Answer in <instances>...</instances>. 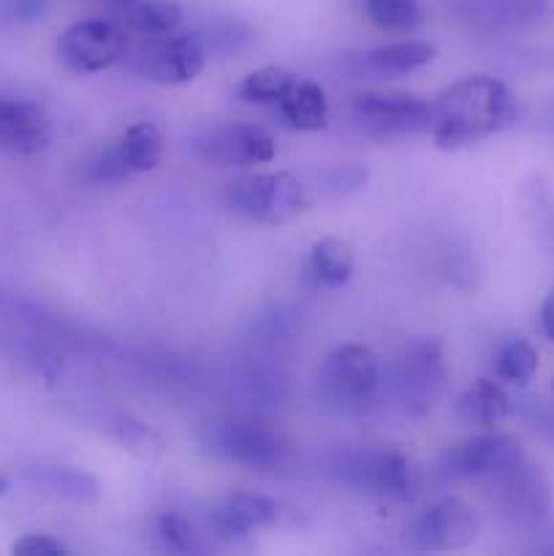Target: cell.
I'll use <instances>...</instances> for the list:
<instances>
[{"label":"cell","instance_id":"obj_1","mask_svg":"<svg viewBox=\"0 0 554 556\" xmlns=\"http://www.w3.org/2000/svg\"><path fill=\"white\" fill-rule=\"evenodd\" d=\"M519 101L505 81L494 76H467L432 103L429 134L440 150H462L511 128Z\"/></svg>","mask_w":554,"mask_h":556},{"label":"cell","instance_id":"obj_2","mask_svg":"<svg viewBox=\"0 0 554 556\" xmlns=\"http://www.w3.org/2000/svg\"><path fill=\"white\" fill-rule=\"evenodd\" d=\"M196 440L215 459L264 472L280 465L286 454L280 432L272 424L248 416H217L196 427Z\"/></svg>","mask_w":554,"mask_h":556},{"label":"cell","instance_id":"obj_3","mask_svg":"<svg viewBox=\"0 0 554 556\" xmlns=\"http://www.w3.org/2000/svg\"><path fill=\"white\" fill-rule=\"evenodd\" d=\"M226 210L259 226H282L307 210L302 182L288 172L242 174L226 185Z\"/></svg>","mask_w":554,"mask_h":556},{"label":"cell","instance_id":"obj_4","mask_svg":"<svg viewBox=\"0 0 554 556\" xmlns=\"http://www.w3.org/2000/svg\"><path fill=\"white\" fill-rule=\"evenodd\" d=\"M449 389L443 345L432 337L407 342L396 362L394 394L407 418H424L435 410Z\"/></svg>","mask_w":554,"mask_h":556},{"label":"cell","instance_id":"obj_5","mask_svg":"<svg viewBox=\"0 0 554 556\" xmlns=\"http://www.w3.org/2000/svg\"><path fill=\"white\" fill-rule=\"evenodd\" d=\"M318 389L329 405L342 407V410H362L380 389L378 356L358 342L335 348L320 362Z\"/></svg>","mask_w":554,"mask_h":556},{"label":"cell","instance_id":"obj_6","mask_svg":"<svg viewBox=\"0 0 554 556\" xmlns=\"http://www.w3.org/2000/svg\"><path fill=\"white\" fill-rule=\"evenodd\" d=\"M489 489V500L500 516L519 527L541 525L552 510V486L546 476L536 465L527 462V456L494 476L483 478Z\"/></svg>","mask_w":554,"mask_h":556},{"label":"cell","instance_id":"obj_7","mask_svg":"<svg viewBox=\"0 0 554 556\" xmlns=\"http://www.w3.org/2000/svg\"><path fill=\"white\" fill-rule=\"evenodd\" d=\"M353 117L375 139H400L429 130L432 103L402 90L358 92L353 98Z\"/></svg>","mask_w":554,"mask_h":556},{"label":"cell","instance_id":"obj_8","mask_svg":"<svg viewBox=\"0 0 554 556\" xmlns=\"http://www.w3.org/2000/svg\"><path fill=\"white\" fill-rule=\"evenodd\" d=\"M128 36L112 20H79L58 38V58L76 74H98L125 58Z\"/></svg>","mask_w":554,"mask_h":556},{"label":"cell","instance_id":"obj_9","mask_svg":"<svg viewBox=\"0 0 554 556\" xmlns=\"http://www.w3.org/2000/svg\"><path fill=\"white\" fill-rule=\"evenodd\" d=\"M193 150L215 166L248 168L269 163L277 144L269 130L255 123H221L201 130L193 141Z\"/></svg>","mask_w":554,"mask_h":556},{"label":"cell","instance_id":"obj_10","mask_svg":"<svg viewBox=\"0 0 554 556\" xmlns=\"http://www.w3.org/2000/svg\"><path fill=\"white\" fill-rule=\"evenodd\" d=\"M163 157V134L155 123L130 125L114 147H109L96 163L87 168V179L96 185H117L136 174L155 172Z\"/></svg>","mask_w":554,"mask_h":556},{"label":"cell","instance_id":"obj_11","mask_svg":"<svg viewBox=\"0 0 554 556\" xmlns=\"http://www.w3.org/2000/svg\"><path fill=\"white\" fill-rule=\"evenodd\" d=\"M481 535V519L467 503L445 497L429 505L411 525L407 541L416 552H459L473 546Z\"/></svg>","mask_w":554,"mask_h":556},{"label":"cell","instance_id":"obj_12","mask_svg":"<svg viewBox=\"0 0 554 556\" xmlns=\"http://www.w3.org/2000/svg\"><path fill=\"white\" fill-rule=\"evenodd\" d=\"M206 41L199 33L147 38V47L136 54V71L155 85H188L204 71Z\"/></svg>","mask_w":554,"mask_h":556},{"label":"cell","instance_id":"obj_13","mask_svg":"<svg viewBox=\"0 0 554 556\" xmlns=\"http://www.w3.org/2000/svg\"><path fill=\"white\" fill-rule=\"evenodd\" d=\"M456 20L483 36H514L543 25L552 16V0H451Z\"/></svg>","mask_w":554,"mask_h":556},{"label":"cell","instance_id":"obj_14","mask_svg":"<svg viewBox=\"0 0 554 556\" xmlns=\"http://www.w3.org/2000/svg\"><path fill=\"white\" fill-rule=\"evenodd\" d=\"M521 459H525V451L514 434L483 429L481 434H473V438L449 448V454L443 456V467L451 478L483 481V478L494 476V472L505 470Z\"/></svg>","mask_w":554,"mask_h":556},{"label":"cell","instance_id":"obj_15","mask_svg":"<svg viewBox=\"0 0 554 556\" xmlns=\"http://www.w3.org/2000/svg\"><path fill=\"white\" fill-rule=\"evenodd\" d=\"M342 478L358 492L380 500H405L411 492V462L396 451L358 454L342 465Z\"/></svg>","mask_w":554,"mask_h":556},{"label":"cell","instance_id":"obj_16","mask_svg":"<svg viewBox=\"0 0 554 556\" xmlns=\"http://www.w3.org/2000/svg\"><path fill=\"white\" fill-rule=\"evenodd\" d=\"M280 508L269 497L253 492H231L210 510V530L217 541L237 543L253 532L277 525Z\"/></svg>","mask_w":554,"mask_h":556},{"label":"cell","instance_id":"obj_17","mask_svg":"<svg viewBox=\"0 0 554 556\" xmlns=\"http://www.w3.org/2000/svg\"><path fill=\"white\" fill-rule=\"evenodd\" d=\"M52 141V123L38 103L0 96V152L38 155Z\"/></svg>","mask_w":554,"mask_h":556},{"label":"cell","instance_id":"obj_18","mask_svg":"<svg viewBox=\"0 0 554 556\" xmlns=\"http://www.w3.org/2000/svg\"><path fill=\"white\" fill-rule=\"evenodd\" d=\"M25 483L36 492L49 497L65 500V503H96L101 497V483L96 476L68 465H33L22 472Z\"/></svg>","mask_w":554,"mask_h":556},{"label":"cell","instance_id":"obj_19","mask_svg":"<svg viewBox=\"0 0 554 556\" xmlns=\"http://www.w3.org/2000/svg\"><path fill=\"white\" fill-rule=\"evenodd\" d=\"M277 106H280L282 119L293 130L313 134V130H324L329 125V98H326L324 87L313 79L293 81L288 96Z\"/></svg>","mask_w":554,"mask_h":556},{"label":"cell","instance_id":"obj_20","mask_svg":"<svg viewBox=\"0 0 554 556\" xmlns=\"http://www.w3.org/2000/svg\"><path fill=\"white\" fill-rule=\"evenodd\" d=\"M511 410V400L494 380L478 378L465 394L456 400V416L465 427L494 429Z\"/></svg>","mask_w":554,"mask_h":556},{"label":"cell","instance_id":"obj_21","mask_svg":"<svg viewBox=\"0 0 554 556\" xmlns=\"http://www.w3.org/2000/svg\"><path fill=\"white\" fill-rule=\"evenodd\" d=\"M438 58V49L427 41H394L364 54V65L380 76H402L424 68Z\"/></svg>","mask_w":554,"mask_h":556},{"label":"cell","instance_id":"obj_22","mask_svg":"<svg viewBox=\"0 0 554 556\" xmlns=\"http://www.w3.org/2000/svg\"><path fill=\"white\" fill-rule=\"evenodd\" d=\"M353 269H356V258H353L351 244L342 239H318L310 250V271L324 288H342L353 277Z\"/></svg>","mask_w":554,"mask_h":556},{"label":"cell","instance_id":"obj_23","mask_svg":"<svg viewBox=\"0 0 554 556\" xmlns=\"http://www.w3.org/2000/svg\"><path fill=\"white\" fill-rule=\"evenodd\" d=\"M182 20L177 0H136L125 5V25L144 38L172 36Z\"/></svg>","mask_w":554,"mask_h":556},{"label":"cell","instance_id":"obj_24","mask_svg":"<svg viewBox=\"0 0 554 556\" xmlns=\"http://www.w3.org/2000/svg\"><path fill=\"white\" fill-rule=\"evenodd\" d=\"M297 79L299 76L288 71L286 65H264V68H255L244 76L242 85H239V96L248 103L269 106V103H280Z\"/></svg>","mask_w":554,"mask_h":556},{"label":"cell","instance_id":"obj_25","mask_svg":"<svg viewBox=\"0 0 554 556\" xmlns=\"http://www.w3.org/2000/svg\"><path fill=\"white\" fill-rule=\"evenodd\" d=\"M494 372L503 383L511 386H527L538 372V351L527 340L516 337L508 340L498 353L494 362Z\"/></svg>","mask_w":554,"mask_h":556},{"label":"cell","instance_id":"obj_26","mask_svg":"<svg viewBox=\"0 0 554 556\" xmlns=\"http://www.w3.org/2000/svg\"><path fill=\"white\" fill-rule=\"evenodd\" d=\"M155 535L161 541V546L172 554H196L204 548L193 521L188 516L177 514V510H166V514L158 516Z\"/></svg>","mask_w":554,"mask_h":556},{"label":"cell","instance_id":"obj_27","mask_svg":"<svg viewBox=\"0 0 554 556\" xmlns=\"http://www.w3.org/2000/svg\"><path fill=\"white\" fill-rule=\"evenodd\" d=\"M364 11L383 30H413L421 22L418 0H364Z\"/></svg>","mask_w":554,"mask_h":556},{"label":"cell","instance_id":"obj_28","mask_svg":"<svg viewBox=\"0 0 554 556\" xmlns=\"http://www.w3.org/2000/svg\"><path fill=\"white\" fill-rule=\"evenodd\" d=\"M114 438H117L130 454L139 456V459L150 462L163 454L161 434H158L152 427H147V424L136 421V418H128V416L119 418L117 427H114Z\"/></svg>","mask_w":554,"mask_h":556},{"label":"cell","instance_id":"obj_29","mask_svg":"<svg viewBox=\"0 0 554 556\" xmlns=\"http://www.w3.org/2000/svg\"><path fill=\"white\" fill-rule=\"evenodd\" d=\"M11 554L16 556H65L71 548L60 543L58 538L43 535V532H33V535H22L20 541L11 546Z\"/></svg>","mask_w":554,"mask_h":556},{"label":"cell","instance_id":"obj_30","mask_svg":"<svg viewBox=\"0 0 554 556\" xmlns=\"http://www.w3.org/2000/svg\"><path fill=\"white\" fill-rule=\"evenodd\" d=\"M521 416H525L527 424H530V427L554 448V405H546V402L538 400L525 402V405H521Z\"/></svg>","mask_w":554,"mask_h":556},{"label":"cell","instance_id":"obj_31","mask_svg":"<svg viewBox=\"0 0 554 556\" xmlns=\"http://www.w3.org/2000/svg\"><path fill=\"white\" fill-rule=\"evenodd\" d=\"M367 182V172L358 166H342L335 168L326 179V190L335 195H348V193H356V190L364 188Z\"/></svg>","mask_w":554,"mask_h":556},{"label":"cell","instance_id":"obj_32","mask_svg":"<svg viewBox=\"0 0 554 556\" xmlns=\"http://www.w3.org/2000/svg\"><path fill=\"white\" fill-rule=\"evenodd\" d=\"M43 9H47V0H3V14L16 22L36 20L43 14Z\"/></svg>","mask_w":554,"mask_h":556},{"label":"cell","instance_id":"obj_33","mask_svg":"<svg viewBox=\"0 0 554 556\" xmlns=\"http://www.w3.org/2000/svg\"><path fill=\"white\" fill-rule=\"evenodd\" d=\"M538 320H541L543 337H546L549 342H554V288L546 293V299H543L541 315H538Z\"/></svg>","mask_w":554,"mask_h":556},{"label":"cell","instance_id":"obj_34","mask_svg":"<svg viewBox=\"0 0 554 556\" xmlns=\"http://www.w3.org/2000/svg\"><path fill=\"white\" fill-rule=\"evenodd\" d=\"M9 489H11V478H9V472L0 470V497H3V494L9 492Z\"/></svg>","mask_w":554,"mask_h":556},{"label":"cell","instance_id":"obj_35","mask_svg":"<svg viewBox=\"0 0 554 556\" xmlns=\"http://www.w3.org/2000/svg\"><path fill=\"white\" fill-rule=\"evenodd\" d=\"M101 3H109V5H119V9H125V5L136 3V0H101Z\"/></svg>","mask_w":554,"mask_h":556},{"label":"cell","instance_id":"obj_36","mask_svg":"<svg viewBox=\"0 0 554 556\" xmlns=\"http://www.w3.org/2000/svg\"><path fill=\"white\" fill-rule=\"evenodd\" d=\"M552 391H554V380H552Z\"/></svg>","mask_w":554,"mask_h":556}]
</instances>
